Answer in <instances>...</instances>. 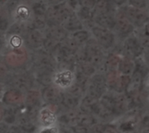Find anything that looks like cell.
I'll use <instances>...</instances> for the list:
<instances>
[{"instance_id":"1","label":"cell","mask_w":149,"mask_h":133,"mask_svg":"<svg viewBox=\"0 0 149 133\" xmlns=\"http://www.w3.org/2000/svg\"><path fill=\"white\" fill-rule=\"evenodd\" d=\"M3 61L10 71L23 70L30 61V51L23 46L18 49L6 50L2 55Z\"/></svg>"},{"instance_id":"2","label":"cell","mask_w":149,"mask_h":133,"mask_svg":"<svg viewBox=\"0 0 149 133\" xmlns=\"http://www.w3.org/2000/svg\"><path fill=\"white\" fill-rule=\"evenodd\" d=\"M11 72L12 73H10V76L5 85V87L9 85L8 88L18 89L24 92L35 88L36 80L31 71L23 69Z\"/></svg>"},{"instance_id":"3","label":"cell","mask_w":149,"mask_h":133,"mask_svg":"<svg viewBox=\"0 0 149 133\" xmlns=\"http://www.w3.org/2000/svg\"><path fill=\"white\" fill-rule=\"evenodd\" d=\"M116 13L124 16L134 26L143 27L149 23V12L146 10L125 5L117 9Z\"/></svg>"},{"instance_id":"4","label":"cell","mask_w":149,"mask_h":133,"mask_svg":"<svg viewBox=\"0 0 149 133\" xmlns=\"http://www.w3.org/2000/svg\"><path fill=\"white\" fill-rule=\"evenodd\" d=\"M76 76L68 68H58L52 79V85L61 91H67L75 83Z\"/></svg>"},{"instance_id":"5","label":"cell","mask_w":149,"mask_h":133,"mask_svg":"<svg viewBox=\"0 0 149 133\" xmlns=\"http://www.w3.org/2000/svg\"><path fill=\"white\" fill-rule=\"evenodd\" d=\"M58 106L55 105H44L37 113L38 127H48L58 125Z\"/></svg>"},{"instance_id":"6","label":"cell","mask_w":149,"mask_h":133,"mask_svg":"<svg viewBox=\"0 0 149 133\" xmlns=\"http://www.w3.org/2000/svg\"><path fill=\"white\" fill-rule=\"evenodd\" d=\"M25 92L15 88H6L1 102L4 106L19 108L24 105Z\"/></svg>"},{"instance_id":"7","label":"cell","mask_w":149,"mask_h":133,"mask_svg":"<svg viewBox=\"0 0 149 133\" xmlns=\"http://www.w3.org/2000/svg\"><path fill=\"white\" fill-rule=\"evenodd\" d=\"M24 46L28 50L38 51L43 48L44 42V31L34 30V29H27L26 32L23 36Z\"/></svg>"},{"instance_id":"8","label":"cell","mask_w":149,"mask_h":133,"mask_svg":"<svg viewBox=\"0 0 149 133\" xmlns=\"http://www.w3.org/2000/svg\"><path fill=\"white\" fill-rule=\"evenodd\" d=\"M43 105H44V103L42 100L40 90L34 88L25 92V99H24V106L25 107L26 110L37 115L38 110Z\"/></svg>"},{"instance_id":"9","label":"cell","mask_w":149,"mask_h":133,"mask_svg":"<svg viewBox=\"0 0 149 133\" xmlns=\"http://www.w3.org/2000/svg\"><path fill=\"white\" fill-rule=\"evenodd\" d=\"M12 22L27 24L32 18L31 3L28 0H23L10 14Z\"/></svg>"},{"instance_id":"10","label":"cell","mask_w":149,"mask_h":133,"mask_svg":"<svg viewBox=\"0 0 149 133\" xmlns=\"http://www.w3.org/2000/svg\"><path fill=\"white\" fill-rule=\"evenodd\" d=\"M41 97L44 105H59L63 91L57 89L53 85H48L41 88Z\"/></svg>"},{"instance_id":"11","label":"cell","mask_w":149,"mask_h":133,"mask_svg":"<svg viewBox=\"0 0 149 133\" xmlns=\"http://www.w3.org/2000/svg\"><path fill=\"white\" fill-rule=\"evenodd\" d=\"M91 32L95 37L96 41L102 46L109 48L114 40V35L110 31V30L102 28L98 25H94L91 28Z\"/></svg>"},{"instance_id":"12","label":"cell","mask_w":149,"mask_h":133,"mask_svg":"<svg viewBox=\"0 0 149 133\" xmlns=\"http://www.w3.org/2000/svg\"><path fill=\"white\" fill-rule=\"evenodd\" d=\"M93 22L95 25L100 26L102 28L107 30L114 29L116 24V14H112V13L94 14Z\"/></svg>"},{"instance_id":"13","label":"cell","mask_w":149,"mask_h":133,"mask_svg":"<svg viewBox=\"0 0 149 133\" xmlns=\"http://www.w3.org/2000/svg\"><path fill=\"white\" fill-rule=\"evenodd\" d=\"M62 26L65 29V30L68 33H72V32L83 30L85 28L83 23L80 21V19L76 15V12H74L70 17H68L63 22Z\"/></svg>"},{"instance_id":"14","label":"cell","mask_w":149,"mask_h":133,"mask_svg":"<svg viewBox=\"0 0 149 133\" xmlns=\"http://www.w3.org/2000/svg\"><path fill=\"white\" fill-rule=\"evenodd\" d=\"M117 8L112 3L110 0H96L93 12L94 14H103V13H112L116 14Z\"/></svg>"},{"instance_id":"15","label":"cell","mask_w":149,"mask_h":133,"mask_svg":"<svg viewBox=\"0 0 149 133\" xmlns=\"http://www.w3.org/2000/svg\"><path fill=\"white\" fill-rule=\"evenodd\" d=\"M75 12H76V15L78 16V17L83 23L84 27L86 24H94V22H93V17H94L93 10L88 9V8H84V7H79Z\"/></svg>"},{"instance_id":"16","label":"cell","mask_w":149,"mask_h":133,"mask_svg":"<svg viewBox=\"0 0 149 133\" xmlns=\"http://www.w3.org/2000/svg\"><path fill=\"white\" fill-rule=\"evenodd\" d=\"M31 3V9L32 17L45 18V14L47 12V10H48V7H49V5L45 2V0L34 2V3Z\"/></svg>"},{"instance_id":"17","label":"cell","mask_w":149,"mask_h":133,"mask_svg":"<svg viewBox=\"0 0 149 133\" xmlns=\"http://www.w3.org/2000/svg\"><path fill=\"white\" fill-rule=\"evenodd\" d=\"M11 23L12 20L10 14L7 12L3 5H0V33L6 34Z\"/></svg>"},{"instance_id":"18","label":"cell","mask_w":149,"mask_h":133,"mask_svg":"<svg viewBox=\"0 0 149 133\" xmlns=\"http://www.w3.org/2000/svg\"><path fill=\"white\" fill-rule=\"evenodd\" d=\"M89 37H90L89 31L85 30V29L75 31V32H72V33H69V37L78 46H79L80 44L87 42L88 39H89Z\"/></svg>"},{"instance_id":"19","label":"cell","mask_w":149,"mask_h":133,"mask_svg":"<svg viewBox=\"0 0 149 133\" xmlns=\"http://www.w3.org/2000/svg\"><path fill=\"white\" fill-rule=\"evenodd\" d=\"M5 36H6V50L18 49L24 46L23 37L17 35H5Z\"/></svg>"},{"instance_id":"20","label":"cell","mask_w":149,"mask_h":133,"mask_svg":"<svg viewBox=\"0 0 149 133\" xmlns=\"http://www.w3.org/2000/svg\"><path fill=\"white\" fill-rule=\"evenodd\" d=\"M10 73H11V71L6 66V64L3 61L2 57L0 56V83L3 84L5 85L10 76Z\"/></svg>"},{"instance_id":"21","label":"cell","mask_w":149,"mask_h":133,"mask_svg":"<svg viewBox=\"0 0 149 133\" xmlns=\"http://www.w3.org/2000/svg\"><path fill=\"white\" fill-rule=\"evenodd\" d=\"M128 5L134 8L146 10L148 8V0H128Z\"/></svg>"},{"instance_id":"22","label":"cell","mask_w":149,"mask_h":133,"mask_svg":"<svg viewBox=\"0 0 149 133\" xmlns=\"http://www.w3.org/2000/svg\"><path fill=\"white\" fill-rule=\"evenodd\" d=\"M36 133H60V127L58 125L48 127H38Z\"/></svg>"},{"instance_id":"23","label":"cell","mask_w":149,"mask_h":133,"mask_svg":"<svg viewBox=\"0 0 149 133\" xmlns=\"http://www.w3.org/2000/svg\"><path fill=\"white\" fill-rule=\"evenodd\" d=\"M79 7H84L93 10L96 0H77Z\"/></svg>"},{"instance_id":"24","label":"cell","mask_w":149,"mask_h":133,"mask_svg":"<svg viewBox=\"0 0 149 133\" xmlns=\"http://www.w3.org/2000/svg\"><path fill=\"white\" fill-rule=\"evenodd\" d=\"M6 50V36L5 34L0 33V56L3 54Z\"/></svg>"},{"instance_id":"25","label":"cell","mask_w":149,"mask_h":133,"mask_svg":"<svg viewBox=\"0 0 149 133\" xmlns=\"http://www.w3.org/2000/svg\"><path fill=\"white\" fill-rule=\"evenodd\" d=\"M110 1L117 9H119L122 6H125V5H127V3H128V0H110Z\"/></svg>"},{"instance_id":"26","label":"cell","mask_w":149,"mask_h":133,"mask_svg":"<svg viewBox=\"0 0 149 133\" xmlns=\"http://www.w3.org/2000/svg\"><path fill=\"white\" fill-rule=\"evenodd\" d=\"M45 2L47 3L49 6H53V5H58L59 3H62L65 1L64 0H45Z\"/></svg>"},{"instance_id":"27","label":"cell","mask_w":149,"mask_h":133,"mask_svg":"<svg viewBox=\"0 0 149 133\" xmlns=\"http://www.w3.org/2000/svg\"><path fill=\"white\" fill-rule=\"evenodd\" d=\"M4 112H5V106H4V105H3V103L0 101V123L3 121Z\"/></svg>"},{"instance_id":"28","label":"cell","mask_w":149,"mask_h":133,"mask_svg":"<svg viewBox=\"0 0 149 133\" xmlns=\"http://www.w3.org/2000/svg\"><path fill=\"white\" fill-rule=\"evenodd\" d=\"M5 89H6L5 85H4L3 84H1V83H0V101H1V99H2V97H3V92H4Z\"/></svg>"},{"instance_id":"29","label":"cell","mask_w":149,"mask_h":133,"mask_svg":"<svg viewBox=\"0 0 149 133\" xmlns=\"http://www.w3.org/2000/svg\"><path fill=\"white\" fill-rule=\"evenodd\" d=\"M30 3H34V2H38V1H44V0H28Z\"/></svg>"}]
</instances>
